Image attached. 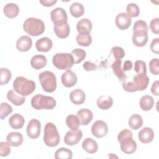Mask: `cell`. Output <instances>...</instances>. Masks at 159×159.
I'll return each instance as SVG.
<instances>
[{"label":"cell","instance_id":"cell-1","mask_svg":"<svg viewBox=\"0 0 159 159\" xmlns=\"http://www.w3.org/2000/svg\"><path fill=\"white\" fill-rule=\"evenodd\" d=\"M35 83L23 76H17L13 82V88L15 91L22 96H29L35 89Z\"/></svg>","mask_w":159,"mask_h":159},{"label":"cell","instance_id":"cell-2","mask_svg":"<svg viewBox=\"0 0 159 159\" xmlns=\"http://www.w3.org/2000/svg\"><path fill=\"white\" fill-rule=\"evenodd\" d=\"M24 30L31 36H39L42 34L45 29L43 22L38 18H27L23 24Z\"/></svg>","mask_w":159,"mask_h":159},{"label":"cell","instance_id":"cell-3","mask_svg":"<svg viewBox=\"0 0 159 159\" xmlns=\"http://www.w3.org/2000/svg\"><path fill=\"white\" fill-rule=\"evenodd\" d=\"M30 104L32 107L36 110L53 109L56 106L57 102L52 96L38 94L32 97Z\"/></svg>","mask_w":159,"mask_h":159},{"label":"cell","instance_id":"cell-4","mask_svg":"<svg viewBox=\"0 0 159 159\" xmlns=\"http://www.w3.org/2000/svg\"><path fill=\"white\" fill-rule=\"evenodd\" d=\"M43 142L50 147H54L58 145L60 141V134L55 124L52 122H47L44 127Z\"/></svg>","mask_w":159,"mask_h":159},{"label":"cell","instance_id":"cell-5","mask_svg":"<svg viewBox=\"0 0 159 159\" xmlns=\"http://www.w3.org/2000/svg\"><path fill=\"white\" fill-rule=\"evenodd\" d=\"M52 63L59 70H70L74 64V60L71 53H58L53 57Z\"/></svg>","mask_w":159,"mask_h":159},{"label":"cell","instance_id":"cell-6","mask_svg":"<svg viewBox=\"0 0 159 159\" xmlns=\"http://www.w3.org/2000/svg\"><path fill=\"white\" fill-rule=\"evenodd\" d=\"M39 79L43 91L47 93H53L57 89V79L55 74L50 71L40 73Z\"/></svg>","mask_w":159,"mask_h":159},{"label":"cell","instance_id":"cell-7","mask_svg":"<svg viewBox=\"0 0 159 159\" xmlns=\"http://www.w3.org/2000/svg\"><path fill=\"white\" fill-rule=\"evenodd\" d=\"M51 20L54 25H62L68 23V16L66 11L61 7H57L50 12Z\"/></svg>","mask_w":159,"mask_h":159},{"label":"cell","instance_id":"cell-8","mask_svg":"<svg viewBox=\"0 0 159 159\" xmlns=\"http://www.w3.org/2000/svg\"><path fill=\"white\" fill-rule=\"evenodd\" d=\"M119 143L120 150L125 154H132L137 150V143L132 139V136H127L122 139Z\"/></svg>","mask_w":159,"mask_h":159},{"label":"cell","instance_id":"cell-9","mask_svg":"<svg viewBox=\"0 0 159 159\" xmlns=\"http://www.w3.org/2000/svg\"><path fill=\"white\" fill-rule=\"evenodd\" d=\"M92 134L97 138H102L106 136L108 132L107 124L101 120H96L91 127Z\"/></svg>","mask_w":159,"mask_h":159},{"label":"cell","instance_id":"cell-10","mask_svg":"<svg viewBox=\"0 0 159 159\" xmlns=\"http://www.w3.org/2000/svg\"><path fill=\"white\" fill-rule=\"evenodd\" d=\"M41 124L40 121L36 119H31L27 127V134L28 137L32 139H37L40 134Z\"/></svg>","mask_w":159,"mask_h":159},{"label":"cell","instance_id":"cell-11","mask_svg":"<svg viewBox=\"0 0 159 159\" xmlns=\"http://www.w3.org/2000/svg\"><path fill=\"white\" fill-rule=\"evenodd\" d=\"M83 137L82 131L80 129L71 130L68 131L64 137V142L65 144L72 146L76 145Z\"/></svg>","mask_w":159,"mask_h":159},{"label":"cell","instance_id":"cell-12","mask_svg":"<svg viewBox=\"0 0 159 159\" xmlns=\"http://www.w3.org/2000/svg\"><path fill=\"white\" fill-rule=\"evenodd\" d=\"M116 25L120 30L127 29L132 24V19L125 12H121L117 15L115 19Z\"/></svg>","mask_w":159,"mask_h":159},{"label":"cell","instance_id":"cell-13","mask_svg":"<svg viewBox=\"0 0 159 159\" xmlns=\"http://www.w3.org/2000/svg\"><path fill=\"white\" fill-rule=\"evenodd\" d=\"M61 80L63 85L65 87L71 88L76 84L78 78L76 74L70 70H66L62 74Z\"/></svg>","mask_w":159,"mask_h":159},{"label":"cell","instance_id":"cell-14","mask_svg":"<svg viewBox=\"0 0 159 159\" xmlns=\"http://www.w3.org/2000/svg\"><path fill=\"white\" fill-rule=\"evenodd\" d=\"M32 46V39L27 35H22L20 37L16 42V48L22 52L29 51Z\"/></svg>","mask_w":159,"mask_h":159},{"label":"cell","instance_id":"cell-15","mask_svg":"<svg viewBox=\"0 0 159 159\" xmlns=\"http://www.w3.org/2000/svg\"><path fill=\"white\" fill-rule=\"evenodd\" d=\"M132 81L137 91H143L146 89L149 83V78L147 75H135L133 77Z\"/></svg>","mask_w":159,"mask_h":159},{"label":"cell","instance_id":"cell-16","mask_svg":"<svg viewBox=\"0 0 159 159\" xmlns=\"http://www.w3.org/2000/svg\"><path fill=\"white\" fill-rule=\"evenodd\" d=\"M138 137L142 143H148L153 140L154 138V132L151 128L145 127L139 131Z\"/></svg>","mask_w":159,"mask_h":159},{"label":"cell","instance_id":"cell-17","mask_svg":"<svg viewBox=\"0 0 159 159\" xmlns=\"http://www.w3.org/2000/svg\"><path fill=\"white\" fill-rule=\"evenodd\" d=\"M53 46L52 41L48 37H45L39 39L35 43V48L38 52H47Z\"/></svg>","mask_w":159,"mask_h":159},{"label":"cell","instance_id":"cell-18","mask_svg":"<svg viewBox=\"0 0 159 159\" xmlns=\"http://www.w3.org/2000/svg\"><path fill=\"white\" fill-rule=\"evenodd\" d=\"M76 114L80 119L81 124L83 125H87L89 124L93 118V114L91 111L86 108L79 110Z\"/></svg>","mask_w":159,"mask_h":159},{"label":"cell","instance_id":"cell-19","mask_svg":"<svg viewBox=\"0 0 159 159\" xmlns=\"http://www.w3.org/2000/svg\"><path fill=\"white\" fill-rule=\"evenodd\" d=\"M93 25L91 21L86 18L80 20L76 24V29L79 34H90Z\"/></svg>","mask_w":159,"mask_h":159},{"label":"cell","instance_id":"cell-20","mask_svg":"<svg viewBox=\"0 0 159 159\" xmlns=\"http://www.w3.org/2000/svg\"><path fill=\"white\" fill-rule=\"evenodd\" d=\"M86 99L84 92L81 89H75L70 94V99L72 103L76 105L82 104Z\"/></svg>","mask_w":159,"mask_h":159},{"label":"cell","instance_id":"cell-21","mask_svg":"<svg viewBox=\"0 0 159 159\" xmlns=\"http://www.w3.org/2000/svg\"><path fill=\"white\" fill-rule=\"evenodd\" d=\"M23 136L22 135L18 132H12L8 134L6 137V140L9 144L14 147H19L23 142Z\"/></svg>","mask_w":159,"mask_h":159},{"label":"cell","instance_id":"cell-22","mask_svg":"<svg viewBox=\"0 0 159 159\" xmlns=\"http://www.w3.org/2000/svg\"><path fill=\"white\" fill-rule=\"evenodd\" d=\"M3 12L6 17L9 19H13L18 16L19 8L16 4L10 2L4 6L3 8Z\"/></svg>","mask_w":159,"mask_h":159},{"label":"cell","instance_id":"cell-23","mask_svg":"<svg viewBox=\"0 0 159 159\" xmlns=\"http://www.w3.org/2000/svg\"><path fill=\"white\" fill-rule=\"evenodd\" d=\"M113 99L109 95L100 96L97 99V106L102 110H107L112 107Z\"/></svg>","mask_w":159,"mask_h":159},{"label":"cell","instance_id":"cell-24","mask_svg":"<svg viewBox=\"0 0 159 159\" xmlns=\"http://www.w3.org/2000/svg\"><path fill=\"white\" fill-rule=\"evenodd\" d=\"M47 63V58L42 55H36L32 57L30 60L31 66L35 70H40L44 68Z\"/></svg>","mask_w":159,"mask_h":159},{"label":"cell","instance_id":"cell-25","mask_svg":"<svg viewBox=\"0 0 159 159\" xmlns=\"http://www.w3.org/2000/svg\"><path fill=\"white\" fill-rule=\"evenodd\" d=\"M9 124L14 129H21L25 124V119L22 115L16 113L10 117L9 119Z\"/></svg>","mask_w":159,"mask_h":159},{"label":"cell","instance_id":"cell-26","mask_svg":"<svg viewBox=\"0 0 159 159\" xmlns=\"http://www.w3.org/2000/svg\"><path fill=\"white\" fill-rule=\"evenodd\" d=\"M83 148L88 153H94L98 151V145L97 142L91 138L85 139L82 143Z\"/></svg>","mask_w":159,"mask_h":159},{"label":"cell","instance_id":"cell-27","mask_svg":"<svg viewBox=\"0 0 159 159\" xmlns=\"http://www.w3.org/2000/svg\"><path fill=\"white\" fill-rule=\"evenodd\" d=\"M53 30L58 38L66 39L70 35V27L68 23H67L62 25H54Z\"/></svg>","mask_w":159,"mask_h":159},{"label":"cell","instance_id":"cell-28","mask_svg":"<svg viewBox=\"0 0 159 159\" xmlns=\"http://www.w3.org/2000/svg\"><path fill=\"white\" fill-rule=\"evenodd\" d=\"M139 105L141 109L145 111H148L151 110L154 106V99L151 96H143L140 99Z\"/></svg>","mask_w":159,"mask_h":159},{"label":"cell","instance_id":"cell-29","mask_svg":"<svg viewBox=\"0 0 159 159\" xmlns=\"http://www.w3.org/2000/svg\"><path fill=\"white\" fill-rule=\"evenodd\" d=\"M121 60L116 59L111 65V68L112 69L113 73L120 81H122L126 77L125 72L123 71L121 67Z\"/></svg>","mask_w":159,"mask_h":159},{"label":"cell","instance_id":"cell-30","mask_svg":"<svg viewBox=\"0 0 159 159\" xmlns=\"http://www.w3.org/2000/svg\"><path fill=\"white\" fill-rule=\"evenodd\" d=\"M148 39V33L145 34H133V36L132 38V42L134 44V45L139 47H144Z\"/></svg>","mask_w":159,"mask_h":159},{"label":"cell","instance_id":"cell-31","mask_svg":"<svg viewBox=\"0 0 159 159\" xmlns=\"http://www.w3.org/2000/svg\"><path fill=\"white\" fill-rule=\"evenodd\" d=\"M7 98L15 106H21L25 101V98L24 96H18L12 89H11L7 92Z\"/></svg>","mask_w":159,"mask_h":159},{"label":"cell","instance_id":"cell-32","mask_svg":"<svg viewBox=\"0 0 159 159\" xmlns=\"http://www.w3.org/2000/svg\"><path fill=\"white\" fill-rule=\"evenodd\" d=\"M128 124L132 129L137 130L143 125L142 117L139 114H133L129 118L128 120Z\"/></svg>","mask_w":159,"mask_h":159},{"label":"cell","instance_id":"cell-33","mask_svg":"<svg viewBox=\"0 0 159 159\" xmlns=\"http://www.w3.org/2000/svg\"><path fill=\"white\" fill-rule=\"evenodd\" d=\"M70 12L73 17L78 18L84 14V8L81 3L73 2L70 7Z\"/></svg>","mask_w":159,"mask_h":159},{"label":"cell","instance_id":"cell-34","mask_svg":"<svg viewBox=\"0 0 159 159\" xmlns=\"http://www.w3.org/2000/svg\"><path fill=\"white\" fill-rule=\"evenodd\" d=\"M148 27L145 21L139 20L135 22L133 26V34L148 33Z\"/></svg>","mask_w":159,"mask_h":159},{"label":"cell","instance_id":"cell-35","mask_svg":"<svg viewBox=\"0 0 159 159\" xmlns=\"http://www.w3.org/2000/svg\"><path fill=\"white\" fill-rule=\"evenodd\" d=\"M66 124L71 130H76L78 129L81 123L77 116L70 114L66 118Z\"/></svg>","mask_w":159,"mask_h":159},{"label":"cell","instance_id":"cell-36","mask_svg":"<svg viewBox=\"0 0 159 159\" xmlns=\"http://www.w3.org/2000/svg\"><path fill=\"white\" fill-rule=\"evenodd\" d=\"M76 42L79 45L88 47L92 42V37L90 34H78L76 37Z\"/></svg>","mask_w":159,"mask_h":159},{"label":"cell","instance_id":"cell-37","mask_svg":"<svg viewBox=\"0 0 159 159\" xmlns=\"http://www.w3.org/2000/svg\"><path fill=\"white\" fill-rule=\"evenodd\" d=\"M73 156L72 152L67 148L61 147L58 148L55 153L56 159H71Z\"/></svg>","mask_w":159,"mask_h":159},{"label":"cell","instance_id":"cell-38","mask_svg":"<svg viewBox=\"0 0 159 159\" xmlns=\"http://www.w3.org/2000/svg\"><path fill=\"white\" fill-rule=\"evenodd\" d=\"M74 60V63L78 64L81 63L86 58V52L81 48H75L71 52Z\"/></svg>","mask_w":159,"mask_h":159},{"label":"cell","instance_id":"cell-39","mask_svg":"<svg viewBox=\"0 0 159 159\" xmlns=\"http://www.w3.org/2000/svg\"><path fill=\"white\" fill-rule=\"evenodd\" d=\"M0 72H1L0 84L1 86L6 85L9 82L11 78V76H12L11 72L9 70L6 68H1Z\"/></svg>","mask_w":159,"mask_h":159},{"label":"cell","instance_id":"cell-40","mask_svg":"<svg viewBox=\"0 0 159 159\" xmlns=\"http://www.w3.org/2000/svg\"><path fill=\"white\" fill-rule=\"evenodd\" d=\"M127 14L130 17H137L140 14V9L135 3H129L126 7Z\"/></svg>","mask_w":159,"mask_h":159},{"label":"cell","instance_id":"cell-41","mask_svg":"<svg viewBox=\"0 0 159 159\" xmlns=\"http://www.w3.org/2000/svg\"><path fill=\"white\" fill-rule=\"evenodd\" d=\"M134 70L138 75H146L147 68L146 63L142 60H137L134 63Z\"/></svg>","mask_w":159,"mask_h":159},{"label":"cell","instance_id":"cell-42","mask_svg":"<svg viewBox=\"0 0 159 159\" xmlns=\"http://www.w3.org/2000/svg\"><path fill=\"white\" fill-rule=\"evenodd\" d=\"M12 112V107L7 102H2L0 106V118L4 120Z\"/></svg>","mask_w":159,"mask_h":159},{"label":"cell","instance_id":"cell-43","mask_svg":"<svg viewBox=\"0 0 159 159\" xmlns=\"http://www.w3.org/2000/svg\"><path fill=\"white\" fill-rule=\"evenodd\" d=\"M122 88L127 92L133 93L137 91L134 82L132 81H129L127 76L122 80Z\"/></svg>","mask_w":159,"mask_h":159},{"label":"cell","instance_id":"cell-44","mask_svg":"<svg viewBox=\"0 0 159 159\" xmlns=\"http://www.w3.org/2000/svg\"><path fill=\"white\" fill-rule=\"evenodd\" d=\"M159 65L158 58H155L152 59L149 62V70L153 75H158L159 74Z\"/></svg>","mask_w":159,"mask_h":159},{"label":"cell","instance_id":"cell-45","mask_svg":"<svg viewBox=\"0 0 159 159\" xmlns=\"http://www.w3.org/2000/svg\"><path fill=\"white\" fill-rule=\"evenodd\" d=\"M10 144L7 142H0V155L1 157H6L9 155L11 152Z\"/></svg>","mask_w":159,"mask_h":159},{"label":"cell","instance_id":"cell-46","mask_svg":"<svg viewBox=\"0 0 159 159\" xmlns=\"http://www.w3.org/2000/svg\"><path fill=\"white\" fill-rule=\"evenodd\" d=\"M111 52L116 59H122L125 56V51L120 47H114L111 49Z\"/></svg>","mask_w":159,"mask_h":159},{"label":"cell","instance_id":"cell-47","mask_svg":"<svg viewBox=\"0 0 159 159\" xmlns=\"http://www.w3.org/2000/svg\"><path fill=\"white\" fill-rule=\"evenodd\" d=\"M150 29L155 34H159V19L158 17L151 20L150 23Z\"/></svg>","mask_w":159,"mask_h":159},{"label":"cell","instance_id":"cell-48","mask_svg":"<svg viewBox=\"0 0 159 159\" xmlns=\"http://www.w3.org/2000/svg\"><path fill=\"white\" fill-rule=\"evenodd\" d=\"M150 50L152 52L158 54L159 53V39H153L150 43Z\"/></svg>","mask_w":159,"mask_h":159},{"label":"cell","instance_id":"cell-49","mask_svg":"<svg viewBox=\"0 0 159 159\" xmlns=\"http://www.w3.org/2000/svg\"><path fill=\"white\" fill-rule=\"evenodd\" d=\"M83 67L87 71H94L97 69V65L95 63L89 61H85L83 65Z\"/></svg>","mask_w":159,"mask_h":159},{"label":"cell","instance_id":"cell-50","mask_svg":"<svg viewBox=\"0 0 159 159\" xmlns=\"http://www.w3.org/2000/svg\"><path fill=\"white\" fill-rule=\"evenodd\" d=\"M127 136H133L132 132L130 130H129V129H127L122 130V131H120L119 132V134L117 135V140H118V142H119L120 140L122 139H123V138H124L125 137H127Z\"/></svg>","mask_w":159,"mask_h":159},{"label":"cell","instance_id":"cell-51","mask_svg":"<svg viewBox=\"0 0 159 159\" xmlns=\"http://www.w3.org/2000/svg\"><path fill=\"white\" fill-rule=\"evenodd\" d=\"M158 86H159V81L156 80L155 81L151 87V92L153 94H154L156 96H159L158 93Z\"/></svg>","mask_w":159,"mask_h":159},{"label":"cell","instance_id":"cell-52","mask_svg":"<svg viewBox=\"0 0 159 159\" xmlns=\"http://www.w3.org/2000/svg\"><path fill=\"white\" fill-rule=\"evenodd\" d=\"M40 3L45 7H51L57 3V0H40Z\"/></svg>","mask_w":159,"mask_h":159},{"label":"cell","instance_id":"cell-53","mask_svg":"<svg viewBox=\"0 0 159 159\" xmlns=\"http://www.w3.org/2000/svg\"><path fill=\"white\" fill-rule=\"evenodd\" d=\"M133 66V64H132V62L130 60H126L124 61V65H123V68H122V70L123 71L125 72L126 71H129L132 69Z\"/></svg>","mask_w":159,"mask_h":159}]
</instances>
